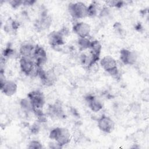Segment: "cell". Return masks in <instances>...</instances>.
<instances>
[{"mask_svg":"<svg viewBox=\"0 0 149 149\" xmlns=\"http://www.w3.org/2000/svg\"><path fill=\"white\" fill-rule=\"evenodd\" d=\"M49 137L54 140L61 148L68 144L71 140V134L69 130L66 127H56L52 129L49 133Z\"/></svg>","mask_w":149,"mask_h":149,"instance_id":"1","label":"cell"},{"mask_svg":"<svg viewBox=\"0 0 149 149\" xmlns=\"http://www.w3.org/2000/svg\"><path fill=\"white\" fill-rule=\"evenodd\" d=\"M100 63L102 69L109 74L115 78L119 76L117 62L113 57L109 55L105 56L100 60Z\"/></svg>","mask_w":149,"mask_h":149,"instance_id":"2","label":"cell"},{"mask_svg":"<svg viewBox=\"0 0 149 149\" xmlns=\"http://www.w3.org/2000/svg\"><path fill=\"white\" fill-rule=\"evenodd\" d=\"M68 11L73 19H81L87 17V6L82 2L69 3Z\"/></svg>","mask_w":149,"mask_h":149,"instance_id":"3","label":"cell"},{"mask_svg":"<svg viewBox=\"0 0 149 149\" xmlns=\"http://www.w3.org/2000/svg\"><path fill=\"white\" fill-rule=\"evenodd\" d=\"M21 71L27 76H36L39 68L37 66L32 58L20 57L19 61Z\"/></svg>","mask_w":149,"mask_h":149,"instance_id":"4","label":"cell"},{"mask_svg":"<svg viewBox=\"0 0 149 149\" xmlns=\"http://www.w3.org/2000/svg\"><path fill=\"white\" fill-rule=\"evenodd\" d=\"M37 76H38L42 84L45 86H51L55 84L56 80V76L54 70H45L41 67L38 69Z\"/></svg>","mask_w":149,"mask_h":149,"instance_id":"5","label":"cell"},{"mask_svg":"<svg viewBox=\"0 0 149 149\" xmlns=\"http://www.w3.org/2000/svg\"><path fill=\"white\" fill-rule=\"evenodd\" d=\"M27 98L32 104L34 109H42L45 100L44 94L40 90L31 91L27 94Z\"/></svg>","mask_w":149,"mask_h":149,"instance_id":"6","label":"cell"},{"mask_svg":"<svg viewBox=\"0 0 149 149\" xmlns=\"http://www.w3.org/2000/svg\"><path fill=\"white\" fill-rule=\"evenodd\" d=\"M98 129L106 133H111L115 127V122L109 116L102 115L97 120Z\"/></svg>","mask_w":149,"mask_h":149,"instance_id":"7","label":"cell"},{"mask_svg":"<svg viewBox=\"0 0 149 149\" xmlns=\"http://www.w3.org/2000/svg\"><path fill=\"white\" fill-rule=\"evenodd\" d=\"M52 24V19L45 10L41 12L40 17L35 21L34 26L35 29L38 31H43L49 28Z\"/></svg>","mask_w":149,"mask_h":149,"instance_id":"8","label":"cell"},{"mask_svg":"<svg viewBox=\"0 0 149 149\" xmlns=\"http://www.w3.org/2000/svg\"><path fill=\"white\" fill-rule=\"evenodd\" d=\"M32 59L37 66L42 67L47 61V54L44 48L41 46L36 45Z\"/></svg>","mask_w":149,"mask_h":149,"instance_id":"9","label":"cell"},{"mask_svg":"<svg viewBox=\"0 0 149 149\" xmlns=\"http://www.w3.org/2000/svg\"><path fill=\"white\" fill-rule=\"evenodd\" d=\"M72 30L74 33L78 36L79 37L86 38L90 36L91 32V27L86 22H79L73 24Z\"/></svg>","mask_w":149,"mask_h":149,"instance_id":"10","label":"cell"},{"mask_svg":"<svg viewBox=\"0 0 149 149\" xmlns=\"http://www.w3.org/2000/svg\"><path fill=\"white\" fill-rule=\"evenodd\" d=\"M119 58L124 65H133L136 62L137 56L134 51L123 48L120 51Z\"/></svg>","mask_w":149,"mask_h":149,"instance_id":"11","label":"cell"},{"mask_svg":"<svg viewBox=\"0 0 149 149\" xmlns=\"http://www.w3.org/2000/svg\"><path fill=\"white\" fill-rule=\"evenodd\" d=\"M64 37L65 36L61 30L52 31L48 36V43L53 48L59 47L63 45L65 42Z\"/></svg>","mask_w":149,"mask_h":149,"instance_id":"12","label":"cell"},{"mask_svg":"<svg viewBox=\"0 0 149 149\" xmlns=\"http://www.w3.org/2000/svg\"><path fill=\"white\" fill-rule=\"evenodd\" d=\"M48 114L52 118L57 119L65 118L66 116L63 107L60 102H55L50 104L48 108Z\"/></svg>","mask_w":149,"mask_h":149,"instance_id":"13","label":"cell"},{"mask_svg":"<svg viewBox=\"0 0 149 149\" xmlns=\"http://www.w3.org/2000/svg\"><path fill=\"white\" fill-rule=\"evenodd\" d=\"M85 100L90 109L93 112H99L103 108L102 102L95 95H87L85 97Z\"/></svg>","mask_w":149,"mask_h":149,"instance_id":"14","label":"cell"},{"mask_svg":"<svg viewBox=\"0 0 149 149\" xmlns=\"http://www.w3.org/2000/svg\"><path fill=\"white\" fill-rule=\"evenodd\" d=\"M17 90V85L13 80H6L2 84H1V90L2 93L8 97L14 95L16 93Z\"/></svg>","mask_w":149,"mask_h":149,"instance_id":"15","label":"cell"},{"mask_svg":"<svg viewBox=\"0 0 149 149\" xmlns=\"http://www.w3.org/2000/svg\"><path fill=\"white\" fill-rule=\"evenodd\" d=\"M35 46L30 43H24L21 45L19 48V55L20 57L32 58Z\"/></svg>","mask_w":149,"mask_h":149,"instance_id":"16","label":"cell"},{"mask_svg":"<svg viewBox=\"0 0 149 149\" xmlns=\"http://www.w3.org/2000/svg\"><path fill=\"white\" fill-rule=\"evenodd\" d=\"M89 53L95 58L100 60V56L102 49L101 43L98 40L91 41L89 48Z\"/></svg>","mask_w":149,"mask_h":149,"instance_id":"17","label":"cell"},{"mask_svg":"<svg viewBox=\"0 0 149 149\" xmlns=\"http://www.w3.org/2000/svg\"><path fill=\"white\" fill-rule=\"evenodd\" d=\"M99 7L97 2H93L87 6V16L95 17L98 14Z\"/></svg>","mask_w":149,"mask_h":149,"instance_id":"18","label":"cell"},{"mask_svg":"<svg viewBox=\"0 0 149 149\" xmlns=\"http://www.w3.org/2000/svg\"><path fill=\"white\" fill-rule=\"evenodd\" d=\"M91 41L88 38V37L86 38H81L79 37L77 40L78 46L80 50H86L88 49L91 44Z\"/></svg>","mask_w":149,"mask_h":149,"instance_id":"19","label":"cell"},{"mask_svg":"<svg viewBox=\"0 0 149 149\" xmlns=\"http://www.w3.org/2000/svg\"><path fill=\"white\" fill-rule=\"evenodd\" d=\"M20 105L22 109L26 112H33V107L29 99L27 97L23 98L20 101Z\"/></svg>","mask_w":149,"mask_h":149,"instance_id":"20","label":"cell"},{"mask_svg":"<svg viewBox=\"0 0 149 149\" xmlns=\"http://www.w3.org/2000/svg\"><path fill=\"white\" fill-rule=\"evenodd\" d=\"M106 5L110 7L120 8L124 5V2L120 1H109L106 2Z\"/></svg>","mask_w":149,"mask_h":149,"instance_id":"21","label":"cell"},{"mask_svg":"<svg viewBox=\"0 0 149 149\" xmlns=\"http://www.w3.org/2000/svg\"><path fill=\"white\" fill-rule=\"evenodd\" d=\"M15 55V51L10 47H7L2 52V56L3 58H10Z\"/></svg>","mask_w":149,"mask_h":149,"instance_id":"22","label":"cell"},{"mask_svg":"<svg viewBox=\"0 0 149 149\" xmlns=\"http://www.w3.org/2000/svg\"><path fill=\"white\" fill-rule=\"evenodd\" d=\"M28 148L32 149V148H42V144L38 140H31V141L29 142V145H28Z\"/></svg>","mask_w":149,"mask_h":149,"instance_id":"23","label":"cell"},{"mask_svg":"<svg viewBox=\"0 0 149 149\" xmlns=\"http://www.w3.org/2000/svg\"><path fill=\"white\" fill-rule=\"evenodd\" d=\"M113 29L118 34L122 36L124 34V30L122 26V24L119 22H116L113 24Z\"/></svg>","mask_w":149,"mask_h":149,"instance_id":"24","label":"cell"},{"mask_svg":"<svg viewBox=\"0 0 149 149\" xmlns=\"http://www.w3.org/2000/svg\"><path fill=\"white\" fill-rule=\"evenodd\" d=\"M40 127L37 123H34L30 127V132H31V133L34 134H37L40 132Z\"/></svg>","mask_w":149,"mask_h":149,"instance_id":"25","label":"cell"},{"mask_svg":"<svg viewBox=\"0 0 149 149\" xmlns=\"http://www.w3.org/2000/svg\"><path fill=\"white\" fill-rule=\"evenodd\" d=\"M10 5L13 8H17L19 7L21 5H23V1H18V0H14L11 1L9 2Z\"/></svg>","mask_w":149,"mask_h":149,"instance_id":"26","label":"cell"},{"mask_svg":"<svg viewBox=\"0 0 149 149\" xmlns=\"http://www.w3.org/2000/svg\"><path fill=\"white\" fill-rule=\"evenodd\" d=\"M36 1H23V5L24 6H31L33 5Z\"/></svg>","mask_w":149,"mask_h":149,"instance_id":"27","label":"cell"}]
</instances>
